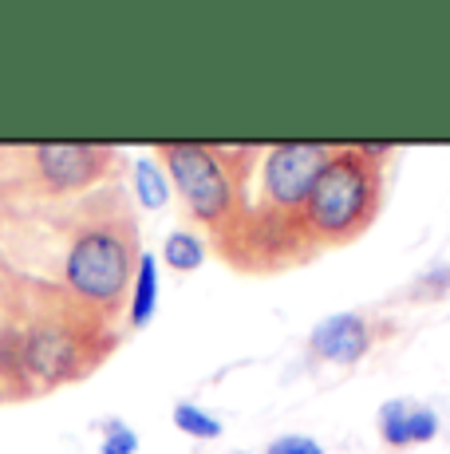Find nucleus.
Returning <instances> with one entry per match:
<instances>
[{
	"label": "nucleus",
	"mask_w": 450,
	"mask_h": 454,
	"mask_svg": "<svg viewBox=\"0 0 450 454\" xmlns=\"http://www.w3.org/2000/svg\"><path fill=\"white\" fill-rule=\"evenodd\" d=\"M376 194H379L376 162H368L360 151H332L324 174L316 178L313 194L305 202V217L320 238L344 241L371 217Z\"/></svg>",
	"instance_id": "1"
},
{
	"label": "nucleus",
	"mask_w": 450,
	"mask_h": 454,
	"mask_svg": "<svg viewBox=\"0 0 450 454\" xmlns=\"http://www.w3.org/2000/svg\"><path fill=\"white\" fill-rule=\"evenodd\" d=\"M64 281L80 301L111 304L131 281V249L115 230H83L67 246Z\"/></svg>",
	"instance_id": "2"
},
{
	"label": "nucleus",
	"mask_w": 450,
	"mask_h": 454,
	"mask_svg": "<svg viewBox=\"0 0 450 454\" xmlns=\"http://www.w3.org/2000/svg\"><path fill=\"white\" fill-rule=\"evenodd\" d=\"M162 162H167L170 186H178L186 209L202 225L225 222L233 206L229 174L221 170L218 154L202 143H162Z\"/></svg>",
	"instance_id": "3"
},
{
	"label": "nucleus",
	"mask_w": 450,
	"mask_h": 454,
	"mask_svg": "<svg viewBox=\"0 0 450 454\" xmlns=\"http://www.w3.org/2000/svg\"><path fill=\"white\" fill-rule=\"evenodd\" d=\"M328 159H332V146L324 143H281L265 154V194H269L273 206L281 209H297L308 202L316 178L324 174Z\"/></svg>",
	"instance_id": "4"
},
{
	"label": "nucleus",
	"mask_w": 450,
	"mask_h": 454,
	"mask_svg": "<svg viewBox=\"0 0 450 454\" xmlns=\"http://www.w3.org/2000/svg\"><path fill=\"white\" fill-rule=\"evenodd\" d=\"M111 154L91 143H40L36 170L51 190H83L107 170Z\"/></svg>",
	"instance_id": "5"
},
{
	"label": "nucleus",
	"mask_w": 450,
	"mask_h": 454,
	"mask_svg": "<svg viewBox=\"0 0 450 454\" xmlns=\"http://www.w3.org/2000/svg\"><path fill=\"white\" fill-rule=\"evenodd\" d=\"M308 348L320 360L332 364H356L371 348V328L360 312H332L308 332Z\"/></svg>",
	"instance_id": "6"
},
{
	"label": "nucleus",
	"mask_w": 450,
	"mask_h": 454,
	"mask_svg": "<svg viewBox=\"0 0 450 454\" xmlns=\"http://www.w3.org/2000/svg\"><path fill=\"white\" fill-rule=\"evenodd\" d=\"M376 427L387 447H423L438 434V415L415 399H387L376 415Z\"/></svg>",
	"instance_id": "7"
},
{
	"label": "nucleus",
	"mask_w": 450,
	"mask_h": 454,
	"mask_svg": "<svg viewBox=\"0 0 450 454\" xmlns=\"http://www.w3.org/2000/svg\"><path fill=\"white\" fill-rule=\"evenodd\" d=\"M20 364L32 380L59 383L75 372V344L59 328H36L20 348Z\"/></svg>",
	"instance_id": "8"
},
{
	"label": "nucleus",
	"mask_w": 450,
	"mask_h": 454,
	"mask_svg": "<svg viewBox=\"0 0 450 454\" xmlns=\"http://www.w3.org/2000/svg\"><path fill=\"white\" fill-rule=\"evenodd\" d=\"M154 309H159V261L151 253H143L131 281V328L151 325Z\"/></svg>",
	"instance_id": "9"
},
{
	"label": "nucleus",
	"mask_w": 450,
	"mask_h": 454,
	"mask_svg": "<svg viewBox=\"0 0 450 454\" xmlns=\"http://www.w3.org/2000/svg\"><path fill=\"white\" fill-rule=\"evenodd\" d=\"M135 194H138V206L162 209L170 202V174L154 159H138L135 162Z\"/></svg>",
	"instance_id": "10"
},
{
	"label": "nucleus",
	"mask_w": 450,
	"mask_h": 454,
	"mask_svg": "<svg viewBox=\"0 0 450 454\" xmlns=\"http://www.w3.org/2000/svg\"><path fill=\"white\" fill-rule=\"evenodd\" d=\"M162 261H167L170 269H178V273H194V269L206 261L202 238L190 230H175L167 241H162Z\"/></svg>",
	"instance_id": "11"
},
{
	"label": "nucleus",
	"mask_w": 450,
	"mask_h": 454,
	"mask_svg": "<svg viewBox=\"0 0 450 454\" xmlns=\"http://www.w3.org/2000/svg\"><path fill=\"white\" fill-rule=\"evenodd\" d=\"M175 427L182 434H190V439H202V442H210V439H221V419L218 415H210L206 407H198V403H190V399H178L175 403Z\"/></svg>",
	"instance_id": "12"
},
{
	"label": "nucleus",
	"mask_w": 450,
	"mask_h": 454,
	"mask_svg": "<svg viewBox=\"0 0 450 454\" xmlns=\"http://www.w3.org/2000/svg\"><path fill=\"white\" fill-rule=\"evenodd\" d=\"M99 454H138V434L123 423V419H107V423H103Z\"/></svg>",
	"instance_id": "13"
},
{
	"label": "nucleus",
	"mask_w": 450,
	"mask_h": 454,
	"mask_svg": "<svg viewBox=\"0 0 450 454\" xmlns=\"http://www.w3.org/2000/svg\"><path fill=\"white\" fill-rule=\"evenodd\" d=\"M265 454H324V447L313 439V434H281V439H273Z\"/></svg>",
	"instance_id": "14"
},
{
	"label": "nucleus",
	"mask_w": 450,
	"mask_h": 454,
	"mask_svg": "<svg viewBox=\"0 0 450 454\" xmlns=\"http://www.w3.org/2000/svg\"><path fill=\"white\" fill-rule=\"evenodd\" d=\"M233 454H245V450H233Z\"/></svg>",
	"instance_id": "15"
}]
</instances>
